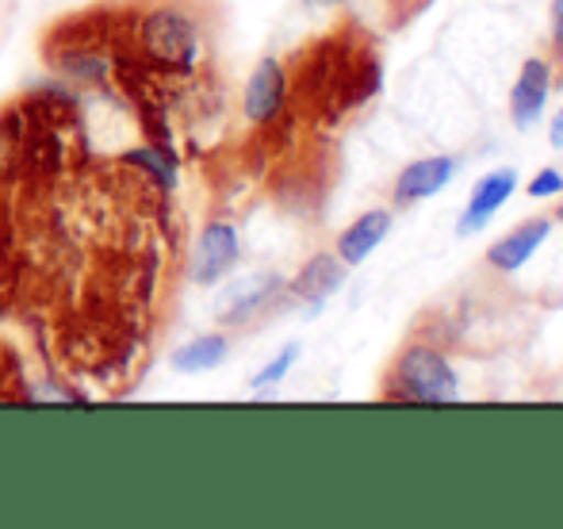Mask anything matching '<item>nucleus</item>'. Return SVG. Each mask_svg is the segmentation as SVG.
<instances>
[{
  "label": "nucleus",
  "instance_id": "nucleus-1",
  "mask_svg": "<svg viewBox=\"0 0 563 529\" xmlns=\"http://www.w3.org/2000/svg\"><path fill=\"white\" fill-rule=\"evenodd\" d=\"M288 89L307 112L322 120H341L345 112L361 108L379 89V58L368 35L356 27L322 35L299 54V69L296 77H288Z\"/></svg>",
  "mask_w": 563,
  "mask_h": 529
},
{
  "label": "nucleus",
  "instance_id": "nucleus-2",
  "mask_svg": "<svg viewBox=\"0 0 563 529\" xmlns=\"http://www.w3.org/2000/svg\"><path fill=\"white\" fill-rule=\"evenodd\" d=\"M134 43L154 74L157 69L162 74H192L203 51V23L180 0H162V4L146 8L139 31H134Z\"/></svg>",
  "mask_w": 563,
  "mask_h": 529
},
{
  "label": "nucleus",
  "instance_id": "nucleus-3",
  "mask_svg": "<svg viewBox=\"0 0 563 529\" xmlns=\"http://www.w3.org/2000/svg\"><path fill=\"white\" fill-rule=\"evenodd\" d=\"M387 399L402 403H452L460 396L456 373L438 350L430 345H407L387 376Z\"/></svg>",
  "mask_w": 563,
  "mask_h": 529
},
{
  "label": "nucleus",
  "instance_id": "nucleus-4",
  "mask_svg": "<svg viewBox=\"0 0 563 529\" xmlns=\"http://www.w3.org/2000/svg\"><path fill=\"white\" fill-rule=\"evenodd\" d=\"M288 291V280L280 273H250V276H238L234 284H227L216 299V319L219 327H245L250 319L265 315L276 299Z\"/></svg>",
  "mask_w": 563,
  "mask_h": 529
},
{
  "label": "nucleus",
  "instance_id": "nucleus-5",
  "mask_svg": "<svg viewBox=\"0 0 563 529\" xmlns=\"http://www.w3.org/2000/svg\"><path fill=\"white\" fill-rule=\"evenodd\" d=\"M242 262V239H238L234 223H208L196 234V246L188 254V280L200 288H216L219 280H227L234 273V265Z\"/></svg>",
  "mask_w": 563,
  "mask_h": 529
},
{
  "label": "nucleus",
  "instance_id": "nucleus-6",
  "mask_svg": "<svg viewBox=\"0 0 563 529\" xmlns=\"http://www.w3.org/2000/svg\"><path fill=\"white\" fill-rule=\"evenodd\" d=\"M288 69H284L280 58H261L257 69H253L250 85H245V120L253 123V128H273L276 120L284 115V108H288Z\"/></svg>",
  "mask_w": 563,
  "mask_h": 529
},
{
  "label": "nucleus",
  "instance_id": "nucleus-7",
  "mask_svg": "<svg viewBox=\"0 0 563 529\" xmlns=\"http://www.w3.org/2000/svg\"><path fill=\"white\" fill-rule=\"evenodd\" d=\"M549 92H552V66L544 58H529L521 66L518 81L510 89V115L518 128H533L541 123L544 104H549Z\"/></svg>",
  "mask_w": 563,
  "mask_h": 529
},
{
  "label": "nucleus",
  "instance_id": "nucleus-8",
  "mask_svg": "<svg viewBox=\"0 0 563 529\" xmlns=\"http://www.w3.org/2000/svg\"><path fill=\"white\" fill-rule=\"evenodd\" d=\"M514 192H518V173H514V169L487 173V177H483L479 185L472 188V200H467L464 216H460V227H456L460 239L483 231V227L490 223V216H495V211L503 208V203L510 200Z\"/></svg>",
  "mask_w": 563,
  "mask_h": 529
},
{
  "label": "nucleus",
  "instance_id": "nucleus-9",
  "mask_svg": "<svg viewBox=\"0 0 563 529\" xmlns=\"http://www.w3.org/2000/svg\"><path fill=\"white\" fill-rule=\"evenodd\" d=\"M345 284V262L338 254H314L311 262L296 273V280L288 284V291L296 299H303L311 311H322L330 296H338Z\"/></svg>",
  "mask_w": 563,
  "mask_h": 529
},
{
  "label": "nucleus",
  "instance_id": "nucleus-10",
  "mask_svg": "<svg viewBox=\"0 0 563 529\" xmlns=\"http://www.w3.org/2000/svg\"><path fill=\"white\" fill-rule=\"evenodd\" d=\"M452 177H456V157H449V154L410 162L407 169L395 177V200L399 203L430 200V196H438Z\"/></svg>",
  "mask_w": 563,
  "mask_h": 529
},
{
  "label": "nucleus",
  "instance_id": "nucleus-11",
  "mask_svg": "<svg viewBox=\"0 0 563 529\" xmlns=\"http://www.w3.org/2000/svg\"><path fill=\"white\" fill-rule=\"evenodd\" d=\"M549 234H552V219H529V223H521L518 231H510L506 239H498L487 250V265H495L498 273H518L549 242Z\"/></svg>",
  "mask_w": 563,
  "mask_h": 529
},
{
  "label": "nucleus",
  "instance_id": "nucleus-12",
  "mask_svg": "<svg viewBox=\"0 0 563 529\" xmlns=\"http://www.w3.org/2000/svg\"><path fill=\"white\" fill-rule=\"evenodd\" d=\"M387 231H391V211L376 208V211H364L356 223H349L345 231H341L338 239V257L345 262V268L368 262V254L379 246V242L387 239Z\"/></svg>",
  "mask_w": 563,
  "mask_h": 529
},
{
  "label": "nucleus",
  "instance_id": "nucleus-13",
  "mask_svg": "<svg viewBox=\"0 0 563 529\" xmlns=\"http://www.w3.org/2000/svg\"><path fill=\"white\" fill-rule=\"evenodd\" d=\"M230 357V338L227 334H200L192 338V342L177 345V350L169 353V365L177 368V373H211V368L227 365Z\"/></svg>",
  "mask_w": 563,
  "mask_h": 529
},
{
  "label": "nucleus",
  "instance_id": "nucleus-14",
  "mask_svg": "<svg viewBox=\"0 0 563 529\" xmlns=\"http://www.w3.org/2000/svg\"><path fill=\"white\" fill-rule=\"evenodd\" d=\"M123 162H126V165H139V169H146L150 177H154L157 185L165 188V192H173V188H177V157L162 154V150H157V146L126 150Z\"/></svg>",
  "mask_w": 563,
  "mask_h": 529
},
{
  "label": "nucleus",
  "instance_id": "nucleus-15",
  "mask_svg": "<svg viewBox=\"0 0 563 529\" xmlns=\"http://www.w3.org/2000/svg\"><path fill=\"white\" fill-rule=\"evenodd\" d=\"M296 361H299V345H296V342H288L280 353H276L273 361H268L265 368H261L257 376H253V381H250V392H268V388H276V384H280L284 376L291 373V365H296Z\"/></svg>",
  "mask_w": 563,
  "mask_h": 529
},
{
  "label": "nucleus",
  "instance_id": "nucleus-16",
  "mask_svg": "<svg viewBox=\"0 0 563 529\" xmlns=\"http://www.w3.org/2000/svg\"><path fill=\"white\" fill-rule=\"evenodd\" d=\"M556 192H563V173L560 169H541L537 173L533 180H529V196H556Z\"/></svg>",
  "mask_w": 563,
  "mask_h": 529
},
{
  "label": "nucleus",
  "instance_id": "nucleus-17",
  "mask_svg": "<svg viewBox=\"0 0 563 529\" xmlns=\"http://www.w3.org/2000/svg\"><path fill=\"white\" fill-rule=\"evenodd\" d=\"M552 51L563 58V0H552Z\"/></svg>",
  "mask_w": 563,
  "mask_h": 529
},
{
  "label": "nucleus",
  "instance_id": "nucleus-18",
  "mask_svg": "<svg viewBox=\"0 0 563 529\" xmlns=\"http://www.w3.org/2000/svg\"><path fill=\"white\" fill-rule=\"evenodd\" d=\"M549 142H552V146H556V150H563V108H560V112H556V120H552Z\"/></svg>",
  "mask_w": 563,
  "mask_h": 529
},
{
  "label": "nucleus",
  "instance_id": "nucleus-19",
  "mask_svg": "<svg viewBox=\"0 0 563 529\" xmlns=\"http://www.w3.org/2000/svg\"><path fill=\"white\" fill-rule=\"evenodd\" d=\"M303 4H311V8H319V4H349V0H303Z\"/></svg>",
  "mask_w": 563,
  "mask_h": 529
},
{
  "label": "nucleus",
  "instance_id": "nucleus-20",
  "mask_svg": "<svg viewBox=\"0 0 563 529\" xmlns=\"http://www.w3.org/2000/svg\"><path fill=\"white\" fill-rule=\"evenodd\" d=\"M556 219H560V223H563V203H560V208H556Z\"/></svg>",
  "mask_w": 563,
  "mask_h": 529
}]
</instances>
